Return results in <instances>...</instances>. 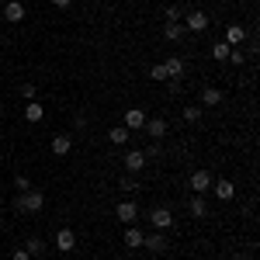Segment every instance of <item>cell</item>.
<instances>
[{"instance_id":"6da1fadb","label":"cell","mask_w":260,"mask_h":260,"mask_svg":"<svg viewBox=\"0 0 260 260\" xmlns=\"http://www.w3.org/2000/svg\"><path fill=\"white\" fill-rule=\"evenodd\" d=\"M42 208H45V194L35 191V187L31 191H21L18 198H14V212L18 215H39Z\"/></svg>"},{"instance_id":"7a4b0ae2","label":"cell","mask_w":260,"mask_h":260,"mask_svg":"<svg viewBox=\"0 0 260 260\" xmlns=\"http://www.w3.org/2000/svg\"><path fill=\"white\" fill-rule=\"evenodd\" d=\"M187 187H191L194 194H208V191H212V174H208V170H194L191 180H187Z\"/></svg>"},{"instance_id":"3957f363","label":"cell","mask_w":260,"mask_h":260,"mask_svg":"<svg viewBox=\"0 0 260 260\" xmlns=\"http://www.w3.org/2000/svg\"><path fill=\"white\" fill-rule=\"evenodd\" d=\"M0 18H4V21H11V24L24 21V4H21V0H7V4L0 7Z\"/></svg>"},{"instance_id":"277c9868","label":"cell","mask_w":260,"mask_h":260,"mask_svg":"<svg viewBox=\"0 0 260 260\" xmlns=\"http://www.w3.org/2000/svg\"><path fill=\"white\" fill-rule=\"evenodd\" d=\"M73 246H77V233L70 225H62L59 233H56V250L59 253H73Z\"/></svg>"},{"instance_id":"5b68a950","label":"cell","mask_w":260,"mask_h":260,"mask_svg":"<svg viewBox=\"0 0 260 260\" xmlns=\"http://www.w3.org/2000/svg\"><path fill=\"white\" fill-rule=\"evenodd\" d=\"M142 246H146V250H149V253L156 257V253H163V250H167L170 243H167V236H163L160 229H153L149 236H142Z\"/></svg>"},{"instance_id":"8992f818","label":"cell","mask_w":260,"mask_h":260,"mask_svg":"<svg viewBox=\"0 0 260 260\" xmlns=\"http://www.w3.org/2000/svg\"><path fill=\"white\" fill-rule=\"evenodd\" d=\"M149 222H153V229H170V225H174V212H170V208H153V212H149Z\"/></svg>"},{"instance_id":"52a82bcc","label":"cell","mask_w":260,"mask_h":260,"mask_svg":"<svg viewBox=\"0 0 260 260\" xmlns=\"http://www.w3.org/2000/svg\"><path fill=\"white\" fill-rule=\"evenodd\" d=\"M115 215H118V222H125V225H136V219H139V205H136V201H121L118 208H115Z\"/></svg>"},{"instance_id":"ba28073f","label":"cell","mask_w":260,"mask_h":260,"mask_svg":"<svg viewBox=\"0 0 260 260\" xmlns=\"http://www.w3.org/2000/svg\"><path fill=\"white\" fill-rule=\"evenodd\" d=\"M184 28L194 31V35H201V31L208 28V14H205V11H191V14L184 18Z\"/></svg>"},{"instance_id":"9c48e42d","label":"cell","mask_w":260,"mask_h":260,"mask_svg":"<svg viewBox=\"0 0 260 260\" xmlns=\"http://www.w3.org/2000/svg\"><path fill=\"white\" fill-rule=\"evenodd\" d=\"M212 191H215V198L219 201H233L236 198V184H233V180H212Z\"/></svg>"},{"instance_id":"30bf717a","label":"cell","mask_w":260,"mask_h":260,"mask_svg":"<svg viewBox=\"0 0 260 260\" xmlns=\"http://www.w3.org/2000/svg\"><path fill=\"white\" fill-rule=\"evenodd\" d=\"M121 125H125L128 132H139L142 125H146V111H142V108H128V111H125V121H121Z\"/></svg>"},{"instance_id":"8fae6325","label":"cell","mask_w":260,"mask_h":260,"mask_svg":"<svg viewBox=\"0 0 260 260\" xmlns=\"http://www.w3.org/2000/svg\"><path fill=\"white\" fill-rule=\"evenodd\" d=\"M243 39H246V28H243V24H229V28H225V45L240 49Z\"/></svg>"},{"instance_id":"7c38bea8","label":"cell","mask_w":260,"mask_h":260,"mask_svg":"<svg viewBox=\"0 0 260 260\" xmlns=\"http://www.w3.org/2000/svg\"><path fill=\"white\" fill-rule=\"evenodd\" d=\"M142 167H146V156H142V149H128V156H125V170H128V174H139Z\"/></svg>"},{"instance_id":"4fadbf2b","label":"cell","mask_w":260,"mask_h":260,"mask_svg":"<svg viewBox=\"0 0 260 260\" xmlns=\"http://www.w3.org/2000/svg\"><path fill=\"white\" fill-rule=\"evenodd\" d=\"M163 66H167V80H180V77H184V59H180V56H170Z\"/></svg>"},{"instance_id":"5bb4252c","label":"cell","mask_w":260,"mask_h":260,"mask_svg":"<svg viewBox=\"0 0 260 260\" xmlns=\"http://www.w3.org/2000/svg\"><path fill=\"white\" fill-rule=\"evenodd\" d=\"M70 149H73V136H66V132H59V136L52 139V153H56V156H66Z\"/></svg>"},{"instance_id":"9a60e30c","label":"cell","mask_w":260,"mask_h":260,"mask_svg":"<svg viewBox=\"0 0 260 260\" xmlns=\"http://www.w3.org/2000/svg\"><path fill=\"white\" fill-rule=\"evenodd\" d=\"M163 39L167 42H180L184 39V24H180V21H167V24H163Z\"/></svg>"},{"instance_id":"2e32d148","label":"cell","mask_w":260,"mask_h":260,"mask_svg":"<svg viewBox=\"0 0 260 260\" xmlns=\"http://www.w3.org/2000/svg\"><path fill=\"white\" fill-rule=\"evenodd\" d=\"M142 236H146L142 229H136V225H125V246H128V250H139V246H142Z\"/></svg>"},{"instance_id":"e0dca14e","label":"cell","mask_w":260,"mask_h":260,"mask_svg":"<svg viewBox=\"0 0 260 260\" xmlns=\"http://www.w3.org/2000/svg\"><path fill=\"white\" fill-rule=\"evenodd\" d=\"M142 128H146L153 139H163V136H167V121H163V118H146V125H142Z\"/></svg>"},{"instance_id":"ac0fdd59","label":"cell","mask_w":260,"mask_h":260,"mask_svg":"<svg viewBox=\"0 0 260 260\" xmlns=\"http://www.w3.org/2000/svg\"><path fill=\"white\" fill-rule=\"evenodd\" d=\"M201 104H205V108L222 104V90H219V87H205V90H201Z\"/></svg>"},{"instance_id":"d6986e66","label":"cell","mask_w":260,"mask_h":260,"mask_svg":"<svg viewBox=\"0 0 260 260\" xmlns=\"http://www.w3.org/2000/svg\"><path fill=\"white\" fill-rule=\"evenodd\" d=\"M187 212H191L194 219H205V215H208V205H205V198H201V194H194V198H191V205H187Z\"/></svg>"},{"instance_id":"ffe728a7","label":"cell","mask_w":260,"mask_h":260,"mask_svg":"<svg viewBox=\"0 0 260 260\" xmlns=\"http://www.w3.org/2000/svg\"><path fill=\"white\" fill-rule=\"evenodd\" d=\"M128 136H132V132H128L125 125H115V128L108 132V139L115 142V146H125V142H128Z\"/></svg>"},{"instance_id":"44dd1931","label":"cell","mask_w":260,"mask_h":260,"mask_svg":"<svg viewBox=\"0 0 260 260\" xmlns=\"http://www.w3.org/2000/svg\"><path fill=\"white\" fill-rule=\"evenodd\" d=\"M24 118H28V121H42V118H45V108L35 104V101H31V104H24Z\"/></svg>"},{"instance_id":"7402d4cb","label":"cell","mask_w":260,"mask_h":260,"mask_svg":"<svg viewBox=\"0 0 260 260\" xmlns=\"http://www.w3.org/2000/svg\"><path fill=\"white\" fill-rule=\"evenodd\" d=\"M229 49H233V45H225V42H215V45H212V59L225 62V59H229Z\"/></svg>"},{"instance_id":"603a6c76","label":"cell","mask_w":260,"mask_h":260,"mask_svg":"<svg viewBox=\"0 0 260 260\" xmlns=\"http://www.w3.org/2000/svg\"><path fill=\"white\" fill-rule=\"evenodd\" d=\"M24 250H28L31 257H42V250H45V243H42L39 236H31V240H24Z\"/></svg>"},{"instance_id":"cb8c5ba5","label":"cell","mask_w":260,"mask_h":260,"mask_svg":"<svg viewBox=\"0 0 260 260\" xmlns=\"http://www.w3.org/2000/svg\"><path fill=\"white\" fill-rule=\"evenodd\" d=\"M184 121H191V125L201 121V108H198V104H187V108H184Z\"/></svg>"},{"instance_id":"d4e9b609","label":"cell","mask_w":260,"mask_h":260,"mask_svg":"<svg viewBox=\"0 0 260 260\" xmlns=\"http://www.w3.org/2000/svg\"><path fill=\"white\" fill-rule=\"evenodd\" d=\"M14 187H18V194L21 191H31V180L24 177V174H18V177H14Z\"/></svg>"},{"instance_id":"484cf974","label":"cell","mask_w":260,"mask_h":260,"mask_svg":"<svg viewBox=\"0 0 260 260\" xmlns=\"http://www.w3.org/2000/svg\"><path fill=\"white\" fill-rule=\"evenodd\" d=\"M149 77H153V80H167V66H163V62H156V66L149 70Z\"/></svg>"},{"instance_id":"4316f807","label":"cell","mask_w":260,"mask_h":260,"mask_svg":"<svg viewBox=\"0 0 260 260\" xmlns=\"http://www.w3.org/2000/svg\"><path fill=\"white\" fill-rule=\"evenodd\" d=\"M11 260H31V253H28V250H24V246H18V250H14V253H11Z\"/></svg>"},{"instance_id":"83f0119b","label":"cell","mask_w":260,"mask_h":260,"mask_svg":"<svg viewBox=\"0 0 260 260\" xmlns=\"http://www.w3.org/2000/svg\"><path fill=\"white\" fill-rule=\"evenodd\" d=\"M243 59H246V56H243L240 49H229V62H236V66H240V62H243Z\"/></svg>"},{"instance_id":"f1b7e54d","label":"cell","mask_w":260,"mask_h":260,"mask_svg":"<svg viewBox=\"0 0 260 260\" xmlns=\"http://www.w3.org/2000/svg\"><path fill=\"white\" fill-rule=\"evenodd\" d=\"M21 98L31 101V98H35V87H31V83H21Z\"/></svg>"},{"instance_id":"f546056e","label":"cell","mask_w":260,"mask_h":260,"mask_svg":"<svg viewBox=\"0 0 260 260\" xmlns=\"http://www.w3.org/2000/svg\"><path fill=\"white\" fill-rule=\"evenodd\" d=\"M167 21H180V7H167Z\"/></svg>"},{"instance_id":"4dcf8cb0","label":"cell","mask_w":260,"mask_h":260,"mask_svg":"<svg viewBox=\"0 0 260 260\" xmlns=\"http://www.w3.org/2000/svg\"><path fill=\"white\" fill-rule=\"evenodd\" d=\"M121 187H125V191H136L139 184H136V180H132V177H121Z\"/></svg>"},{"instance_id":"1f68e13d","label":"cell","mask_w":260,"mask_h":260,"mask_svg":"<svg viewBox=\"0 0 260 260\" xmlns=\"http://www.w3.org/2000/svg\"><path fill=\"white\" fill-rule=\"evenodd\" d=\"M52 4H56V7H70L73 0H52Z\"/></svg>"},{"instance_id":"d6a6232c","label":"cell","mask_w":260,"mask_h":260,"mask_svg":"<svg viewBox=\"0 0 260 260\" xmlns=\"http://www.w3.org/2000/svg\"><path fill=\"white\" fill-rule=\"evenodd\" d=\"M0 115H4V104H0Z\"/></svg>"},{"instance_id":"836d02e7","label":"cell","mask_w":260,"mask_h":260,"mask_svg":"<svg viewBox=\"0 0 260 260\" xmlns=\"http://www.w3.org/2000/svg\"><path fill=\"white\" fill-rule=\"evenodd\" d=\"M121 260H132V257H121Z\"/></svg>"},{"instance_id":"e575fe53","label":"cell","mask_w":260,"mask_h":260,"mask_svg":"<svg viewBox=\"0 0 260 260\" xmlns=\"http://www.w3.org/2000/svg\"><path fill=\"white\" fill-rule=\"evenodd\" d=\"M39 260H49V257H39Z\"/></svg>"}]
</instances>
